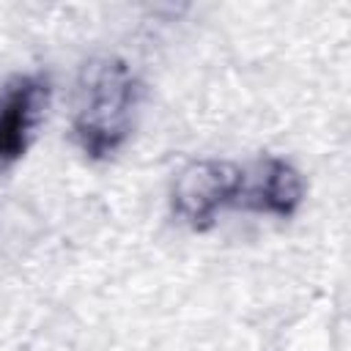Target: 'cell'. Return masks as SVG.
Returning <instances> with one entry per match:
<instances>
[{"mask_svg":"<svg viewBox=\"0 0 351 351\" xmlns=\"http://www.w3.org/2000/svg\"><path fill=\"white\" fill-rule=\"evenodd\" d=\"M47 99L49 85L41 77H16L0 90V170L25 154Z\"/></svg>","mask_w":351,"mask_h":351,"instance_id":"obj_3","label":"cell"},{"mask_svg":"<svg viewBox=\"0 0 351 351\" xmlns=\"http://www.w3.org/2000/svg\"><path fill=\"white\" fill-rule=\"evenodd\" d=\"M255 206L274 217H291L304 197V181L299 170L285 159H266L258 186L252 189Z\"/></svg>","mask_w":351,"mask_h":351,"instance_id":"obj_4","label":"cell"},{"mask_svg":"<svg viewBox=\"0 0 351 351\" xmlns=\"http://www.w3.org/2000/svg\"><path fill=\"white\" fill-rule=\"evenodd\" d=\"M137 107V80L126 60L115 55L90 58L74 85L71 129L77 145L90 159L112 156L132 129Z\"/></svg>","mask_w":351,"mask_h":351,"instance_id":"obj_1","label":"cell"},{"mask_svg":"<svg viewBox=\"0 0 351 351\" xmlns=\"http://www.w3.org/2000/svg\"><path fill=\"white\" fill-rule=\"evenodd\" d=\"M244 192V173L225 159L189 162L173 184V211L192 228L208 230L219 211L236 203Z\"/></svg>","mask_w":351,"mask_h":351,"instance_id":"obj_2","label":"cell"}]
</instances>
